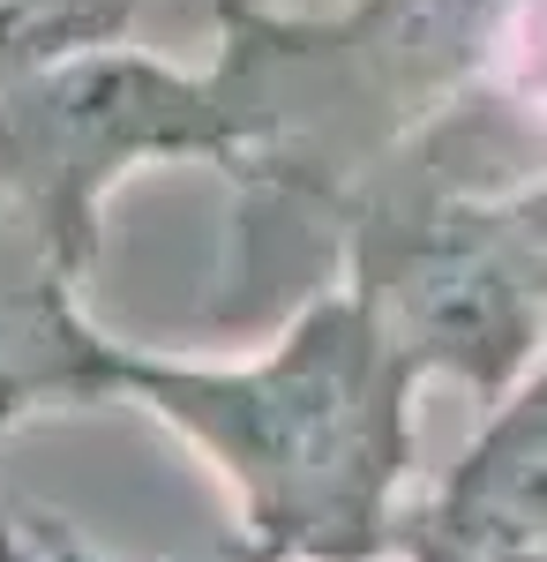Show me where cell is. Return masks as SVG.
<instances>
[{
  "mask_svg": "<svg viewBox=\"0 0 547 562\" xmlns=\"http://www.w3.org/2000/svg\"><path fill=\"white\" fill-rule=\"evenodd\" d=\"M495 0H353L337 15H278L270 0L217 15L211 68L233 121L241 256L225 293L270 301L315 256H337V217L413 135L480 83ZM217 293V301H225Z\"/></svg>",
  "mask_w": 547,
  "mask_h": 562,
  "instance_id": "2",
  "label": "cell"
},
{
  "mask_svg": "<svg viewBox=\"0 0 547 562\" xmlns=\"http://www.w3.org/2000/svg\"><path fill=\"white\" fill-rule=\"evenodd\" d=\"M0 562H38L31 540H23V518H15V495L0 487Z\"/></svg>",
  "mask_w": 547,
  "mask_h": 562,
  "instance_id": "9",
  "label": "cell"
},
{
  "mask_svg": "<svg viewBox=\"0 0 547 562\" xmlns=\"http://www.w3.org/2000/svg\"><path fill=\"white\" fill-rule=\"evenodd\" d=\"M90 270L23 203L0 195V435L127 405V338H113L83 301Z\"/></svg>",
  "mask_w": 547,
  "mask_h": 562,
  "instance_id": "5",
  "label": "cell"
},
{
  "mask_svg": "<svg viewBox=\"0 0 547 562\" xmlns=\"http://www.w3.org/2000/svg\"><path fill=\"white\" fill-rule=\"evenodd\" d=\"M413 525L458 562H547V352L488 405Z\"/></svg>",
  "mask_w": 547,
  "mask_h": 562,
  "instance_id": "6",
  "label": "cell"
},
{
  "mask_svg": "<svg viewBox=\"0 0 547 562\" xmlns=\"http://www.w3.org/2000/svg\"><path fill=\"white\" fill-rule=\"evenodd\" d=\"M150 166H233V121L211 68L150 45H90L0 76V195L98 270L105 211Z\"/></svg>",
  "mask_w": 547,
  "mask_h": 562,
  "instance_id": "4",
  "label": "cell"
},
{
  "mask_svg": "<svg viewBox=\"0 0 547 562\" xmlns=\"http://www.w3.org/2000/svg\"><path fill=\"white\" fill-rule=\"evenodd\" d=\"M0 8H8V0H0Z\"/></svg>",
  "mask_w": 547,
  "mask_h": 562,
  "instance_id": "11",
  "label": "cell"
},
{
  "mask_svg": "<svg viewBox=\"0 0 547 562\" xmlns=\"http://www.w3.org/2000/svg\"><path fill=\"white\" fill-rule=\"evenodd\" d=\"M405 352L421 383H458L495 405L547 352V293L510 256L495 203H465L382 166L337 217V278Z\"/></svg>",
  "mask_w": 547,
  "mask_h": 562,
  "instance_id": "3",
  "label": "cell"
},
{
  "mask_svg": "<svg viewBox=\"0 0 547 562\" xmlns=\"http://www.w3.org/2000/svg\"><path fill=\"white\" fill-rule=\"evenodd\" d=\"M480 83H495L547 128V0H495L480 38Z\"/></svg>",
  "mask_w": 547,
  "mask_h": 562,
  "instance_id": "7",
  "label": "cell"
},
{
  "mask_svg": "<svg viewBox=\"0 0 547 562\" xmlns=\"http://www.w3.org/2000/svg\"><path fill=\"white\" fill-rule=\"evenodd\" d=\"M376 562H458V555H443L421 525H413V540H405V548H390V555H376Z\"/></svg>",
  "mask_w": 547,
  "mask_h": 562,
  "instance_id": "10",
  "label": "cell"
},
{
  "mask_svg": "<svg viewBox=\"0 0 547 562\" xmlns=\"http://www.w3.org/2000/svg\"><path fill=\"white\" fill-rule=\"evenodd\" d=\"M15 518H23V540H31L38 562H196V555H127V548H105L76 518H53L38 503H15ZM217 562H233V555H217Z\"/></svg>",
  "mask_w": 547,
  "mask_h": 562,
  "instance_id": "8",
  "label": "cell"
},
{
  "mask_svg": "<svg viewBox=\"0 0 547 562\" xmlns=\"http://www.w3.org/2000/svg\"><path fill=\"white\" fill-rule=\"evenodd\" d=\"M421 375L345 285L233 360L127 352V405L188 442L233 503V562H376L413 540Z\"/></svg>",
  "mask_w": 547,
  "mask_h": 562,
  "instance_id": "1",
  "label": "cell"
}]
</instances>
